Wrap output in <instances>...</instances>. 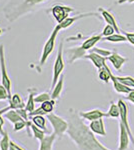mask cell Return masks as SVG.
Instances as JSON below:
<instances>
[{
  "label": "cell",
  "instance_id": "cell-1",
  "mask_svg": "<svg viewBox=\"0 0 134 150\" xmlns=\"http://www.w3.org/2000/svg\"><path fill=\"white\" fill-rule=\"evenodd\" d=\"M67 134L80 150H111L98 141L89 126L83 122L78 111L74 109L69 110Z\"/></svg>",
  "mask_w": 134,
  "mask_h": 150
},
{
  "label": "cell",
  "instance_id": "cell-2",
  "mask_svg": "<svg viewBox=\"0 0 134 150\" xmlns=\"http://www.w3.org/2000/svg\"><path fill=\"white\" fill-rule=\"evenodd\" d=\"M49 0H22L21 3L16 6L6 7L5 15L9 21H14L17 18L21 17L26 13H30L37 9L41 8V6L44 5L45 2Z\"/></svg>",
  "mask_w": 134,
  "mask_h": 150
},
{
  "label": "cell",
  "instance_id": "cell-3",
  "mask_svg": "<svg viewBox=\"0 0 134 150\" xmlns=\"http://www.w3.org/2000/svg\"><path fill=\"white\" fill-rule=\"evenodd\" d=\"M46 118H47V120L50 122L51 126L53 128V133H54L57 137L61 138L65 133H67L68 121L63 119L60 116L54 114L53 112L46 115Z\"/></svg>",
  "mask_w": 134,
  "mask_h": 150
},
{
  "label": "cell",
  "instance_id": "cell-4",
  "mask_svg": "<svg viewBox=\"0 0 134 150\" xmlns=\"http://www.w3.org/2000/svg\"><path fill=\"white\" fill-rule=\"evenodd\" d=\"M61 30V28L59 27V25H56V27L53 29V31L51 32V34L49 36V38L46 41L45 45L43 46L42 49V53H41L40 56V60H39V66H43L45 64L47 58L49 57V55L52 53V51L54 50L55 47V41H56V37H57L59 31Z\"/></svg>",
  "mask_w": 134,
  "mask_h": 150
},
{
  "label": "cell",
  "instance_id": "cell-5",
  "mask_svg": "<svg viewBox=\"0 0 134 150\" xmlns=\"http://www.w3.org/2000/svg\"><path fill=\"white\" fill-rule=\"evenodd\" d=\"M64 60H63V43H60L59 48H58L57 56L54 61V66H53V77L52 83H51V88H53L56 83L59 80L60 76L62 75V71L64 69Z\"/></svg>",
  "mask_w": 134,
  "mask_h": 150
},
{
  "label": "cell",
  "instance_id": "cell-6",
  "mask_svg": "<svg viewBox=\"0 0 134 150\" xmlns=\"http://www.w3.org/2000/svg\"><path fill=\"white\" fill-rule=\"evenodd\" d=\"M0 72H1V84L3 85L8 91L9 95H11V80L7 74L6 62H5V55H4V47L3 45H0Z\"/></svg>",
  "mask_w": 134,
  "mask_h": 150
},
{
  "label": "cell",
  "instance_id": "cell-7",
  "mask_svg": "<svg viewBox=\"0 0 134 150\" xmlns=\"http://www.w3.org/2000/svg\"><path fill=\"white\" fill-rule=\"evenodd\" d=\"M118 106L120 108V121L123 123V125L125 126V129L127 130L129 136H130V139H131V142L133 143V146H134V134L132 133L130 129V126H129V123H128V106L122 99H119L118 100Z\"/></svg>",
  "mask_w": 134,
  "mask_h": 150
},
{
  "label": "cell",
  "instance_id": "cell-8",
  "mask_svg": "<svg viewBox=\"0 0 134 150\" xmlns=\"http://www.w3.org/2000/svg\"><path fill=\"white\" fill-rule=\"evenodd\" d=\"M73 9L71 7H67V6H64V5H54L51 8V13H52L53 17L57 23H61L62 21H64L68 16H69V13L72 12Z\"/></svg>",
  "mask_w": 134,
  "mask_h": 150
},
{
  "label": "cell",
  "instance_id": "cell-9",
  "mask_svg": "<svg viewBox=\"0 0 134 150\" xmlns=\"http://www.w3.org/2000/svg\"><path fill=\"white\" fill-rule=\"evenodd\" d=\"M130 136H129L127 130L123 123L119 121V146L118 150H128L129 142H130Z\"/></svg>",
  "mask_w": 134,
  "mask_h": 150
},
{
  "label": "cell",
  "instance_id": "cell-10",
  "mask_svg": "<svg viewBox=\"0 0 134 150\" xmlns=\"http://www.w3.org/2000/svg\"><path fill=\"white\" fill-rule=\"evenodd\" d=\"M79 115L82 119L88 120V121H94V120H98L100 118L107 117V114L104 113L103 111L99 109H93L90 111H85V112H79Z\"/></svg>",
  "mask_w": 134,
  "mask_h": 150
},
{
  "label": "cell",
  "instance_id": "cell-11",
  "mask_svg": "<svg viewBox=\"0 0 134 150\" xmlns=\"http://www.w3.org/2000/svg\"><path fill=\"white\" fill-rule=\"evenodd\" d=\"M84 58L89 59L97 69H100L101 67H103L104 65L106 64V60H107V57L101 56V55L97 54V53H95V52H91V51H90L89 54L84 55Z\"/></svg>",
  "mask_w": 134,
  "mask_h": 150
},
{
  "label": "cell",
  "instance_id": "cell-12",
  "mask_svg": "<svg viewBox=\"0 0 134 150\" xmlns=\"http://www.w3.org/2000/svg\"><path fill=\"white\" fill-rule=\"evenodd\" d=\"M89 128L91 129V131L93 132L94 134H98V135H101V136H106V130H105V127H104L103 118L91 121L89 124Z\"/></svg>",
  "mask_w": 134,
  "mask_h": 150
},
{
  "label": "cell",
  "instance_id": "cell-13",
  "mask_svg": "<svg viewBox=\"0 0 134 150\" xmlns=\"http://www.w3.org/2000/svg\"><path fill=\"white\" fill-rule=\"evenodd\" d=\"M56 138H57V136H56L54 133L47 134L41 141H39L40 142L39 150H52L53 144H54Z\"/></svg>",
  "mask_w": 134,
  "mask_h": 150
},
{
  "label": "cell",
  "instance_id": "cell-14",
  "mask_svg": "<svg viewBox=\"0 0 134 150\" xmlns=\"http://www.w3.org/2000/svg\"><path fill=\"white\" fill-rule=\"evenodd\" d=\"M107 60H109V62H111V64L113 65V67L116 70H120L122 68L123 64L126 62V58L122 57L117 52H112L110 56L107 57Z\"/></svg>",
  "mask_w": 134,
  "mask_h": 150
},
{
  "label": "cell",
  "instance_id": "cell-15",
  "mask_svg": "<svg viewBox=\"0 0 134 150\" xmlns=\"http://www.w3.org/2000/svg\"><path fill=\"white\" fill-rule=\"evenodd\" d=\"M31 118V122L33 123L34 125H36L37 127H39L40 129L44 130L46 132V134H50V132L48 131L47 126H46V121H47V118H46L45 115H35L32 116Z\"/></svg>",
  "mask_w": 134,
  "mask_h": 150
},
{
  "label": "cell",
  "instance_id": "cell-16",
  "mask_svg": "<svg viewBox=\"0 0 134 150\" xmlns=\"http://www.w3.org/2000/svg\"><path fill=\"white\" fill-rule=\"evenodd\" d=\"M26 104L22 101V98L18 93H15L11 96L9 99V106L11 109H20V108H25Z\"/></svg>",
  "mask_w": 134,
  "mask_h": 150
},
{
  "label": "cell",
  "instance_id": "cell-17",
  "mask_svg": "<svg viewBox=\"0 0 134 150\" xmlns=\"http://www.w3.org/2000/svg\"><path fill=\"white\" fill-rule=\"evenodd\" d=\"M111 81H112V83H113L114 90H115L116 92L122 93V94H128L131 90H132V88H130V87L124 85V84L121 83L120 81H118L117 79H116V77L114 76V75H112Z\"/></svg>",
  "mask_w": 134,
  "mask_h": 150
},
{
  "label": "cell",
  "instance_id": "cell-18",
  "mask_svg": "<svg viewBox=\"0 0 134 150\" xmlns=\"http://www.w3.org/2000/svg\"><path fill=\"white\" fill-rule=\"evenodd\" d=\"M102 37H103L102 35H94V36H91V37L87 38V39L82 43L81 48L83 50L92 49V48L95 46V44H96L98 41H100L102 39Z\"/></svg>",
  "mask_w": 134,
  "mask_h": 150
},
{
  "label": "cell",
  "instance_id": "cell-19",
  "mask_svg": "<svg viewBox=\"0 0 134 150\" xmlns=\"http://www.w3.org/2000/svg\"><path fill=\"white\" fill-rule=\"evenodd\" d=\"M100 11H101L102 17H103V19L105 20V22L107 24H109V25L113 26L114 29L116 30V32H119V27H118L117 23H116V20H115V18H114V16L112 15L109 11L104 10V9H100Z\"/></svg>",
  "mask_w": 134,
  "mask_h": 150
},
{
  "label": "cell",
  "instance_id": "cell-20",
  "mask_svg": "<svg viewBox=\"0 0 134 150\" xmlns=\"http://www.w3.org/2000/svg\"><path fill=\"white\" fill-rule=\"evenodd\" d=\"M112 75L113 74L111 73V70L109 69V67L106 64L103 67H101L100 69H98V77L104 83H108L111 80Z\"/></svg>",
  "mask_w": 134,
  "mask_h": 150
},
{
  "label": "cell",
  "instance_id": "cell-21",
  "mask_svg": "<svg viewBox=\"0 0 134 150\" xmlns=\"http://www.w3.org/2000/svg\"><path fill=\"white\" fill-rule=\"evenodd\" d=\"M63 84H64V77L63 75H61L59 78V80L56 83V85L52 88V93H51V98L52 99H57L61 94L62 90H63Z\"/></svg>",
  "mask_w": 134,
  "mask_h": 150
},
{
  "label": "cell",
  "instance_id": "cell-22",
  "mask_svg": "<svg viewBox=\"0 0 134 150\" xmlns=\"http://www.w3.org/2000/svg\"><path fill=\"white\" fill-rule=\"evenodd\" d=\"M4 117H5L7 120H9L11 123H13V124L16 122H18V121H20V120H24L16 109L8 110L6 113H4Z\"/></svg>",
  "mask_w": 134,
  "mask_h": 150
},
{
  "label": "cell",
  "instance_id": "cell-23",
  "mask_svg": "<svg viewBox=\"0 0 134 150\" xmlns=\"http://www.w3.org/2000/svg\"><path fill=\"white\" fill-rule=\"evenodd\" d=\"M29 129L31 130L33 136L35 137L37 140H39V141H41V140L46 136V132L44 131V130L40 129L39 127H37L36 125H34L33 123L31 122V120H30V124H29Z\"/></svg>",
  "mask_w": 134,
  "mask_h": 150
},
{
  "label": "cell",
  "instance_id": "cell-24",
  "mask_svg": "<svg viewBox=\"0 0 134 150\" xmlns=\"http://www.w3.org/2000/svg\"><path fill=\"white\" fill-rule=\"evenodd\" d=\"M84 51H85V50L82 49L81 46L68 50V51H67L68 54H70V56H69L70 57V60H69L70 63H72L73 61H75V60L78 59V58L84 57Z\"/></svg>",
  "mask_w": 134,
  "mask_h": 150
},
{
  "label": "cell",
  "instance_id": "cell-25",
  "mask_svg": "<svg viewBox=\"0 0 134 150\" xmlns=\"http://www.w3.org/2000/svg\"><path fill=\"white\" fill-rule=\"evenodd\" d=\"M54 107H55V100H54V99H50V100L41 103L39 108L43 111V112H44V114L46 116L47 114H49V113L53 112Z\"/></svg>",
  "mask_w": 134,
  "mask_h": 150
},
{
  "label": "cell",
  "instance_id": "cell-26",
  "mask_svg": "<svg viewBox=\"0 0 134 150\" xmlns=\"http://www.w3.org/2000/svg\"><path fill=\"white\" fill-rule=\"evenodd\" d=\"M86 15H88V14H83V15L74 16V17H67L64 21H62V22L59 23L58 25H59V27L61 28V30H62V29H66L68 27H70V26H71L76 20H78V19L82 18V17H85Z\"/></svg>",
  "mask_w": 134,
  "mask_h": 150
},
{
  "label": "cell",
  "instance_id": "cell-27",
  "mask_svg": "<svg viewBox=\"0 0 134 150\" xmlns=\"http://www.w3.org/2000/svg\"><path fill=\"white\" fill-rule=\"evenodd\" d=\"M106 114H107V117H111V118L120 117V108H119L118 104L111 102L110 107H109V109H108V112H107Z\"/></svg>",
  "mask_w": 134,
  "mask_h": 150
},
{
  "label": "cell",
  "instance_id": "cell-28",
  "mask_svg": "<svg viewBox=\"0 0 134 150\" xmlns=\"http://www.w3.org/2000/svg\"><path fill=\"white\" fill-rule=\"evenodd\" d=\"M103 41H109V42H114V43H119V42H125V41H127L126 39L125 35H121V34H112L110 36H107V37H102V39Z\"/></svg>",
  "mask_w": 134,
  "mask_h": 150
},
{
  "label": "cell",
  "instance_id": "cell-29",
  "mask_svg": "<svg viewBox=\"0 0 134 150\" xmlns=\"http://www.w3.org/2000/svg\"><path fill=\"white\" fill-rule=\"evenodd\" d=\"M10 138L8 136V133L7 131H4L2 134V138L0 140V150H9L10 147Z\"/></svg>",
  "mask_w": 134,
  "mask_h": 150
},
{
  "label": "cell",
  "instance_id": "cell-30",
  "mask_svg": "<svg viewBox=\"0 0 134 150\" xmlns=\"http://www.w3.org/2000/svg\"><path fill=\"white\" fill-rule=\"evenodd\" d=\"M35 92H36V90L31 91L28 96V100L25 105V109L28 111V113L32 112V111L35 109V100H34V94H35Z\"/></svg>",
  "mask_w": 134,
  "mask_h": 150
},
{
  "label": "cell",
  "instance_id": "cell-31",
  "mask_svg": "<svg viewBox=\"0 0 134 150\" xmlns=\"http://www.w3.org/2000/svg\"><path fill=\"white\" fill-rule=\"evenodd\" d=\"M116 79H117L118 81H120L121 83L124 84V85L130 87V88H133L134 89V78L130 76H115Z\"/></svg>",
  "mask_w": 134,
  "mask_h": 150
},
{
  "label": "cell",
  "instance_id": "cell-32",
  "mask_svg": "<svg viewBox=\"0 0 134 150\" xmlns=\"http://www.w3.org/2000/svg\"><path fill=\"white\" fill-rule=\"evenodd\" d=\"M50 99H52L51 98V95L47 92L39 93L38 95H36L35 97H34V100H35L36 103H43V102H45V101L50 100Z\"/></svg>",
  "mask_w": 134,
  "mask_h": 150
},
{
  "label": "cell",
  "instance_id": "cell-33",
  "mask_svg": "<svg viewBox=\"0 0 134 150\" xmlns=\"http://www.w3.org/2000/svg\"><path fill=\"white\" fill-rule=\"evenodd\" d=\"M29 124H30V121H25V120H20V121L16 122L13 124V131H20V130H22L23 128H25L26 126H29Z\"/></svg>",
  "mask_w": 134,
  "mask_h": 150
},
{
  "label": "cell",
  "instance_id": "cell-34",
  "mask_svg": "<svg viewBox=\"0 0 134 150\" xmlns=\"http://www.w3.org/2000/svg\"><path fill=\"white\" fill-rule=\"evenodd\" d=\"M11 96L9 95L7 89L0 83V101H5L7 99H10Z\"/></svg>",
  "mask_w": 134,
  "mask_h": 150
},
{
  "label": "cell",
  "instance_id": "cell-35",
  "mask_svg": "<svg viewBox=\"0 0 134 150\" xmlns=\"http://www.w3.org/2000/svg\"><path fill=\"white\" fill-rule=\"evenodd\" d=\"M10 106H7V107H4L3 109H0V134H3L4 131H3V125H4V119H3V115L4 113H6L8 110H10Z\"/></svg>",
  "mask_w": 134,
  "mask_h": 150
},
{
  "label": "cell",
  "instance_id": "cell-36",
  "mask_svg": "<svg viewBox=\"0 0 134 150\" xmlns=\"http://www.w3.org/2000/svg\"><path fill=\"white\" fill-rule=\"evenodd\" d=\"M114 32H116V30L114 29L113 26L107 24L105 27H104L103 31H102V36H103V37H107V36H110L112 34H114Z\"/></svg>",
  "mask_w": 134,
  "mask_h": 150
},
{
  "label": "cell",
  "instance_id": "cell-37",
  "mask_svg": "<svg viewBox=\"0 0 134 150\" xmlns=\"http://www.w3.org/2000/svg\"><path fill=\"white\" fill-rule=\"evenodd\" d=\"M91 52H95V53H97V54L101 55V56H104V57H108L112 54L111 51H108V50H105V49H101V48H92Z\"/></svg>",
  "mask_w": 134,
  "mask_h": 150
},
{
  "label": "cell",
  "instance_id": "cell-38",
  "mask_svg": "<svg viewBox=\"0 0 134 150\" xmlns=\"http://www.w3.org/2000/svg\"><path fill=\"white\" fill-rule=\"evenodd\" d=\"M124 35H125L126 39L130 44H132L134 46V33H128V32H125L124 33Z\"/></svg>",
  "mask_w": 134,
  "mask_h": 150
},
{
  "label": "cell",
  "instance_id": "cell-39",
  "mask_svg": "<svg viewBox=\"0 0 134 150\" xmlns=\"http://www.w3.org/2000/svg\"><path fill=\"white\" fill-rule=\"evenodd\" d=\"M126 99H127L128 101H130L131 103H133L134 104V89H132V90L130 91V92H129L128 94H126Z\"/></svg>",
  "mask_w": 134,
  "mask_h": 150
},
{
  "label": "cell",
  "instance_id": "cell-40",
  "mask_svg": "<svg viewBox=\"0 0 134 150\" xmlns=\"http://www.w3.org/2000/svg\"><path fill=\"white\" fill-rule=\"evenodd\" d=\"M10 145H11V146L13 147V148L15 149V150H25V149H23L21 146H19V145L17 144V143H15L14 141H12V140L10 141Z\"/></svg>",
  "mask_w": 134,
  "mask_h": 150
},
{
  "label": "cell",
  "instance_id": "cell-41",
  "mask_svg": "<svg viewBox=\"0 0 134 150\" xmlns=\"http://www.w3.org/2000/svg\"><path fill=\"white\" fill-rule=\"evenodd\" d=\"M125 2H129V3H132V2H134V0H118L117 3L118 4H123V3H125Z\"/></svg>",
  "mask_w": 134,
  "mask_h": 150
}]
</instances>
